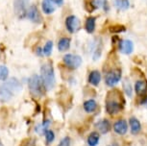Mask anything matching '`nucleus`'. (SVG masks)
<instances>
[{
	"label": "nucleus",
	"instance_id": "2eb2a0df",
	"mask_svg": "<svg viewBox=\"0 0 147 146\" xmlns=\"http://www.w3.org/2000/svg\"><path fill=\"white\" fill-rule=\"evenodd\" d=\"M130 128H131V133L133 135H137L141 130V124L136 117H131L129 120Z\"/></svg>",
	"mask_w": 147,
	"mask_h": 146
},
{
	"label": "nucleus",
	"instance_id": "423d86ee",
	"mask_svg": "<svg viewBox=\"0 0 147 146\" xmlns=\"http://www.w3.org/2000/svg\"><path fill=\"white\" fill-rule=\"evenodd\" d=\"M30 0H15L13 2V9L19 17H24L26 16L27 10H28V4Z\"/></svg>",
	"mask_w": 147,
	"mask_h": 146
},
{
	"label": "nucleus",
	"instance_id": "5701e85b",
	"mask_svg": "<svg viewBox=\"0 0 147 146\" xmlns=\"http://www.w3.org/2000/svg\"><path fill=\"white\" fill-rule=\"evenodd\" d=\"M52 49H53V42L51 40H48L45 43L42 50V53L45 55V56H50L52 53Z\"/></svg>",
	"mask_w": 147,
	"mask_h": 146
},
{
	"label": "nucleus",
	"instance_id": "dca6fc26",
	"mask_svg": "<svg viewBox=\"0 0 147 146\" xmlns=\"http://www.w3.org/2000/svg\"><path fill=\"white\" fill-rule=\"evenodd\" d=\"M101 81V74L99 71L97 70H93L91 71L88 75V82L90 83L92 86H95L97 87L99 85V83Z\"/></svg>",
	"mask_w": 147,
	"mask_h": 146
},
{
	"label": "nucleus",
	"instance_id": "9b49d317",
	"mask_svg": "<svg viewBox=\"0 0 147 146\" xmlns=\"http://www.w3.org/2000/svg\"><path fill=\"white\" fill-rule=\"evenodd\" d=\"M113 130L116 134L120 135V136H124L128 131V123L124 119L117 120L113 124Z\"/></svg>",
	"mask_w": 147,
	"mask_h": 146
},
{
	"label": "nucleus",
	"instance_id": "a211bd4d",
	"mask_svg": "<svg viewBox=\"0 0 147 146\" xmlns=\"http://www.w3.org/2000/svg\"><path fill=\"white\" fill-rule=\"evenodd\" d=\"M85 28L87 30V32L88 34H91V33L94 32L95 30V17L93 16H90L88 18H87L86 20V24H85Z\"/></svg>",
	"mask_w": 147,
	"mask_h": 146
},
{
	"label": "nucleus",
	"instance_id": "a878e982",
	"mask_svg": "<svg viewBox=\"0 0 147 146\" xmlns=\"http://www.w3.org/2000/svg\"><path fill=\"white\" fill-rule=\"evenodd\" d=\"M70 142H71L70 137H63L62 140H61L60 143L58 144V146H70Z\"/></svg>",
	"mask_w": 147,
	"mask_h": 146
},
{
	"label": "nucleus",
	"instance_id": "39448f33",
	"mask_svg": "<svg viewBox=\"0 0 147 146\" xmlns=\"http://www.w3.org/2000/svg\"><path fill=\"white\" fill-rule=\"evenodd\" d=\"M63 63L70 69H77L82 64V58L78 55L66 54L63 57Z\"/></svg>",
	"mask_w": 147,
	"mask_h": 146
},
{
	"label": "nucleus",
	"instance_id": "7ed1b4c3",
	"mask_svg": "<svg viewBox=\"0 0 147 146\" xmlns=\"http://www.w3.org/2000/svg\"><path fill=\"white\" fill-rule=\"evenodd\" d=\"M28 87L30 92L36 97H40L43 94V89H45L41 77L35 74L32 75L28 80Z\"/></svg>",
	"mask_w": 147,
	"mask_h": 146
},
{
	"label": "nucleus",
	"instance_id": "412c9836",
	"mask_svg": "<svg viewBox=\"0 0 147 146\" xmlns=\"http://www.w3.org/2000/svg\"><path fill=\"white\" fill-rule=\"evenodd\" d=\"M115 7L120 11H125L129 8L130 2L129 0H115Z\"/></svg>",
	"mask_w": 147,
	"mask_h": 146
},
{
	"label": "nucleus",
	"instance_id": "f3484780",
	"mask_svg": "<svg viewBox=\"0 0 147 146\" xmlns=\"http://www.w3.org/2000/svg\"><path fill=\"white\" fill-rule=\"evenodd\" d=\"M70 38H62L58 42V49L61 52L66 51L70 46Z\"/></svg>",
	"mask_w": 147,
	"mask_h": 146
},
{
	"label": "nucleus",
	"instance_id": "20e7f679",
	"mask_svg": "<svg viewBox=\"0 0 147 146\" xmlns=\"http://www.w3.org/2000/svg\"><path fill=\"white\" fill-rule=\"evenodd\" d=\"M121 70L118 69V68L109 71L105 76V82H106L107 86L113 87L116 84H118L119 81L121 80Z\"/></svg>",
	"mask_w": 147,
	"mask_h": 146
},
{
	"label": "nucleus",
	"instance_id": "ddd939ff",
	"mask_svg": "<svg viewBox=\"0 0 147 146\" xmlns=\"http://www.w3.org/2000/svg\"><path fill=\"white\" fill-rule=\"evenodd\" d=\"M41 7H42L43 13H46V15H50L56 10V4H55L53 0H42Z\"/></svg>",
	"mask_w": 147,
	"mask_h": 146
},
{
	"label": "nucleus",
	"instance_id": "f03ea898",
	"mask_svg": "<svg viewBox=\"0 0 147 146\" xmlns=\"http://www.w3.org/2000/svg\"><path fill=\"white\" fill-rule=\"evenodd\" d=\"M40 77L43 82V85L47 90H50L54 87L56 79H55L54 68L50 63H45L41 65L40 68Z\"/></svg>",
	"mask_w": 147,
	"mask_h": 146
},
{
	"label": "nucleus",
	"instance_id": "c756f323",
	"mask_svg": "<svg viewBox=\"0 0 147 146\" xmlns=\"http://www.w3.org/2000/svg\"><path fill=\"white\" fill-rule=\"evenodd\" d=\"M108 146H119L118 144H117V143H112V144H109V145H108Z\"/></svg>",
	"mask_w": 147,
	"mask_h": 146
},
{
	"label": "nucleus",
	"instance_id": "bb28decb",
	"mask_svg": "<svg viewBox=\"0 0 147 146\" xmlns=\"http://www.w3.org/2000/svg\"><path fill=\"white\" fill-rule=\"evenodd\" d=\"M111 31L113 33H120V32H124L125 31V28H124V26H113V28H111Z\"/></svg>",
	"mask_w": 147,
	"mask_h": 146
},
{
	"label": "nucleus",
	"instance_id": "6e6552de",
	"mask_svg": "<svg viewBox=\"0 0 147 146\" xmlns=\"http://www.w3.org/2000/svg\"><path fill=\"white\" fill-rule=\"evenodd\" d=\"M65 27L70 33H75L80 28V20L75 15H69L65 19Z\"/></svg>",
	"mask_w": 147,
	"mask_h": 146
},
{
	"label": "nucleus",
	"instance_id": "c85d7f7f",
	"mask_svg": "<svg viewBox=\"0 0 147 146\" xmlns=\"http://www.w3.org/2000/svg\"><path fill=\"white\" fill-rule=\"evenodd\" d=\"M141 104H142V105H147V96H145V98L141 101Z\"/></svg>",
	"mask_w": 147,
	"mask_h": 146
},
{
	"label": "nucleus",
	"instance_id": "6ab92c4d",
	"mask_svg": "<svg viewBox=\"0 0 147 146\" xmlns=\"http://www.w3.org/2000/svg\"><path fill=\"white\" fill-rule=\"evenodd\" d=\"M97 108V103L92 99L86 101L84 103V110L87 112H93Z\"/></svg>",
	"mask_w": 147,
	"mask_h": 146
},
{
	"label": "nucleus",
	"instance_id": "aec40b11",
	"mask_svg": "<svg viewBox=\"0 0 147 146\" xmlns=\"http://www.w3.org/2000/svg\"><path fill=\"white\" fill-rule=\"evenodd\" d=\"M99 134L98 133H91L90 136L88 137V144L90 146H96L99 142Z\"/></svg>",
	"mask_w": 147,
	"mask_h": 146
},
{
	"label": "nucleus",
	"instance_id": "9d476101",
	"mask_svg": "<svg viewBox=\"0 0 147 146\" xmlns=\"http://www.w3.org/2000/svg\"><path fill=\"white\" fill-rule=\"evenodd\" d=\"M119 51L121 53L129 55L134 51V43L130 40H122L119 41Z\"/></svg>",
	"mask_w": 147,
	"mask_h": 146
},
{
	"label": "nucleus",
	"instance_id": "7c9ffc66",
	"mask_svg": "<svg viewBox=\"0 0 147 146\" xmlns=\"http://www.w3.org/2000/svg\"><path fill=\"white\" fill-rule=\"evenodd\" d=\"M0 146H3V144H2V142L0 141Z\"/></svg>",
	"mask_w": 147,
	"mask_h": 146
},
{
	"label": "nucleus",
	"instance_id": "b1692460",
	"mask_svg": "<svg viewBox=\"0 0 147 146\" xmlns=\"http://www.w3.org/2000/svg\"><path fill=\"white\" fill-rule=\"evenodd\" d=\"M44 136H45L46 144H50L55 139V134H54V132L51 130H47L45 133H44Z\"/></svg>",
	"mask_w": 147,
	"mask_h": 146
},
{
	"label": "nucleus",
	"instance_id": "4be33fe9",
	"mask_svg": "<svg viewBox=\"0 0 147 146\" xmlns=\"http://www.w3.org/2000/svg\"><path fill=\"white\" fill-rule=\"evenodd\" d=\"M9 76V69L5 65H0V81H6Z\"/></svg>",
	"mask_w": 147,
	"mask_h": 146
},
{
	"label": "nucleus",
	"instance_id": "0eeeda50",
	"mask_svg": "<svg viewBox=\"0 0 147 146\" xmlns=\"http://www.w3.org/2000/svg\"><path fill=\"white\" fill-rule=\"evenodd\" d=\"M122 109V104L116 99H107L106 101V111L109 114H115L120 112Z\"/></svg>",
	"mask_w": 147,
	"mask_h": 146
},
{
	"label": "nucleus",
	"instance_id": "393cba45",
	"mask_svg": "<svg viewBox=\"0 0 147 146\" xmlns=\"http://www.w3.org/2000/svg\"><path fill=\"white\" fill-rule=\"evenodd\" d=\"M123 89H124V90H125L126 94L128 95L129 97H132L133 89H132V87H131V84H130V82H128L127 80L123 82Z\"/></svg>",
	"mask_w": 147,
	"mask_h": 146
},
{
	"label": "nucleus",
	"instance_id": "cd10ccee",
	"mask_svg": "<svg viewBox=\"0 0 147 146\" xmlns=\"http://www.w3.org/2000/svg\"><path fill=\"white\" fill-rule=\"evenodd\" d=\"M53 1L55 2V4L59 5V6L63 5V0H53Z\"/></svg>",
	"mask_w": 147,
	"mask_h": 146
},
{
	"label": "nucleus",
	"instance_id": "f257e3e1",
	"mask_svg": "<svg viewBox=\"0 0 147 146\" xmlns=\"http://www.w3.org/2000/svg\"><path fill=\"white\" fill-rule=\"evenodd\" d=\"M21 90V85L18 79L12 78L0 86V101L7 102L13 94Z\"/></svg>",
	"mask_w": 147,
	"mask_h": 146
},
{
	"label": "nucleus",
	"instance_id": "1a4fd4ad",
	"mask_svg": "<svg viewBox=\"0 0 147 146\" xmlns=\"http://www.w3.org/2000/svg\"><path fill=\"white\" fill-rule=\"evenodd\" d=\"M26 16L28 17L32 22L34 23H40L41 22V15L40 12H38V8L35 5H32L27 10Z\"/></svg>",
	"mask_w": 147,
	"mask_h": 146
},
{
	"label": "nucleus",
	"instance_id": "f8f14e48",
	"mask_svg": "<svg viewBox=\"0 0 147 146\" xmlns=\"http://www.w3.org/2000/svg\"><path fill=\"white\" fill-rule=\"evenodd\" d=\"M135 90L138 96H145L147 94V81L138 80V81L136 82Z\"/></svg>",
	"mask_w": 147,
	"mask_h": 146
},
{
	"label": "nucleus",
	"instance_id": "4468645a",
	"mask_svg": "<svg viewBox=\"0 0 147 146\" xmlns=\"http://www.w3.org/2000/svg\"><path fill=\"white\" fill-rule=\"evenodd\" d=\"M95 127L101 134H107L111 130V123L108 119H102L95 124Z\"/></svg>",
	"mask_w": 147,
	"mask_h": 146
}]
</instances>
